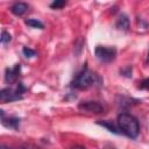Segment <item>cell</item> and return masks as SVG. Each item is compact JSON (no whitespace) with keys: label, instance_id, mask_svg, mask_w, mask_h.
I'll list each match as a JSON object with an SVG mask.
<instances>
[{"label":"cell","instance_id":"6da1fadb","mask_svg":"<svg viewBox=\"0 0 149 149\" xmlns=\"http://www.w3.org/2000/svg\"><path fill=\"white\" fill-rule=\"evenodd\" d=\"M87 64L85 63V66L77 73L74 79L71 81V87L76 90H86L93 85H100L102 83L101 78L95 73L87 69Z\"/></svg>","mask_w":149,"mask_h":149},{"label":"cell","instance_id":"7a4b0ae2","mask_svg":"<svg viewBox=\"0 0 149 149\" xmlns=\"http://www.w3.org/2000/svg\"><path fill=\"white\" fill-rule=\"evenodd\" d=\"M119 130L130 139H136L140 133V125L137 119L129 113H121L118 115Z\"/></svg>","mask_w":149,"mask_h":149},{"label":"cell","instance_id":"3957f363","mask_svg":"<svg viewBox=\"0 0 149 149\" xmlns=\"http://www.w3.org/2000/svg\"><path fill=\"white\" fill-rule=\"evenodd\" d=\"M95 57L102 63H109L114 61L116 56V49L114 47H105V45H97L94 49Z\"/></svg>","mask_w":149,"mask_h":149},{"label":"cell","instance_id":"277c9868","mask_svg":"<svg viewBox=\"0 0 149 149\" xmlns=\"http://www.w3.org/2000/svg\"><path fill=\"white\" fill-rule=\"evenodd\" d=\"M78 109L81 111V112H86V113L100 114V113L104 112V106L98 101L84 100V101H80L78 104Z\"/></svg>","mask_w":149,"mask_h":149},{"label":"cell","instance_id":"5b68a950","mask_svg":"<svg viewBox=\"0 0 149 149\" xmlns=\"http://www.w3.org/2000/svg\"><path fill=\"white\" fill-rule=\"evenodd\" d=\"M22 99V94L19 92L17 87H6L0 91V101L1 102H12Z\"/></svg>","mask_w":149,"mask_h":149},{"label":"cell","instance_id":"8992f818","mask_svg":"<svg viewBox=\"0 0 149 149\" xmlns=\"http://www.w3.org/2000/svg\"><path fill=\"white\" fill-rule=\"evenodd\" d=\"M21 71V65L20 64H15L13 68H7L5 71V81L7 84H14L20 74Z\"/></svg>","mask_w":149,"mask_h":149},{"label":"cell","instance_id":"52a82bcc","mask_svg":"<svg viewBox=\"0 0 149 149\" xmlns=\"http://www.w3.org/2000/svg\"><path fill=\"white\" fill-rule=\"evenodd\" d=\"M0 113H1V122H2V125H3L5 127L12 128V129H15V130L19 128V126H20V119H19V118H16V116L6 118L2 109L0 111Z\"/></svg>","mask_w":149,"mask_h":149},{"label":"cell","instance_id":"ba28073f","mask_svg":"<svg viewBox=\"0 0 149 149\" xmlns=\"http://www.w3.org/2000/svg\"><path fill=\"white\" fill-rule=\"evenodd\" d=\"M115 27L119 29V30H122V31H127L130 27V21H129V17L126 13H121L115 22Z\"/></svg>","mask_w":149,"mask_h":149},{"label":"cell","instance_id":"9c48e42d","mask_svg":"<svg viewBox=\"0 0 149 149\" xmlns=\"http://www.w3.org/2000/svg\"><path fill=\"white\" fill-rule=\"evenodd\" d=\"M28 8L29 6L26 2H15L10 6V12L16 16H22L28 10Z\"/></svg>","mask_w":149,"mask_h":149},{"label":"cell","instance_id":"30bf717a","mask_svg":"<svg viewBox=\"0 0 149 149\" xmlns=\"http://www.w3.org/2000/svg\"><path fill=\"white\" fill-rule=\"evenodd\" d=\"M98 125H100V126H102V127H105L106 129H108V132H111V133H114V134H120V130H119V128L112 122V121H107V120H104V121H98L97 122Z\"/></svg>","mask_w":149,"mask_h":149},{"label":"cell","instance_id":"8fae6325","mask_svg":"<svg viewBox=\"0 0 149 149\" xmlns=\"http://www.w3.org/2000/svg\"><path fill=\"white\" fill-rule=\"evenodd\" d=\"M2 149H41L40 147H37L36 144L34 143H21L19 146H15V147H6V146H2Z\"/></svg>","mask_w":149,"mask_h":149},{"label":"cell","instance_id":"7c38bea8","mask_svg":"<svg viewBox=\"0 0 149 149\" xmlns=\"http://www.w3.org/2000/svg\"><path fill=\"white\" fill-rule=\"evenodd\" d=\"M24 23L27 26L31 27V28H38V29H43L44 28V24L40 20H37V19H27L24 21Z\"/></svg>","mask_w":149,"mask_h":149},{"label":"cell","instance_id":"4fadbf2b","mask_svg":"<svg viewBox=\"0 0 149 149\" xmlns=\"http://www.w3.org/2000/svg\"><path fill=\"white\" fill-rule=\"evenodd\" d=\"M10 40H12V35H10L7 30H2L1 37H0L1 43H2V44H8V43L10 42Z\"/></svg>","mask_w":149,"mask_h":149},{"label":"cell","instance_id":"5bb4252c","mask_svg":"<svg viewBox=\"0 0 149 149\" xmlns=\"http://www.w3.org/2000/svg\"><path fill=\"white\" fill-rule=\"evenodd\" d=\"M120 74L123 76V77L130 78V77H132V66H130V65H127V66L120 69Z\"/></svg>","mask_w":149,"mask_h":149},{"label":"cell","instance_id":"9a60e30c","mask_svg":"<svg viewBox=\"0 0 149 149\" xmlns=\"http://www.w3.org/2000/svg\"><path fill=\"white\" fill-rule=\"evenodd\" d=\"M65 5H66V1H64V0H55L50 3V7L54 8V9H58V8H62Z\"/></svg>","mask_w":149,"mask_h":149},{"label":"cell","instance_id":"2e32d148","mask_svg":"<svg viewBox=\"0 0 149 149\" xmlns=\"http://www.w3.org/2000/svg\"><path fill=\"white\" fill-rule=\"evenodd\" d=\"M22 52H23V55L27 58H31V57H35L36 56V51L33 50V49H30V48H23L22 49Z\"/></svg>","mask_w":149,"mask_h":149},{"label":"cell","instance_id":"e0dca14e","mask_svg":"<svg viewBox=\"0 0 149 149\" xmlns=\"http://www.w3.org/2000/svg\"><path fill=\"white\" fill-rule=\"evenodd\" d=\"M139 88H141V90H149V77L146 78V79H143V80L140 83Z\"/></svg>","mask_w":149,"mask_h":149},{"label":"cell","instance_id":"ac0fdd59","mask_svg":"<svg viewBox=\"0 0 149 149\" xmlns=\"http://www.w3.org/2000/svg\"><path fill=\"white\" fill-rule=\"evenodd\" d=\"M70 149H86L85 147H83V146H79V144H76V146H72Z\"/></svg>","mask_w":149,"mask_h":149},{"label":"cell","instance_id":"d6986e66","mask_svg":"<svg viewBox=\"0 0 149 149\" xmlns=\"http://www.w3.org/2000/svg\"><path fill=\"white\" fill-rule=\"evenodd\" d=\"M147 62L149 63V50H148V55H147Z\"/></svg>","mask_w":149,"mask_h":149},{"label":"cell","instance_id":"ffe728a7","mask_svg":"<svg viewBox=\"0 0 149 149\" xmlns=\"http://www.w3.org/2000/svg\"><path fill=\"white\" fill-rule=\"evenodd\" d=\"M105 149H114V148H112V147H106Z\"/></svg>","mask_w":149,"mask_h":149}]
</instances>
